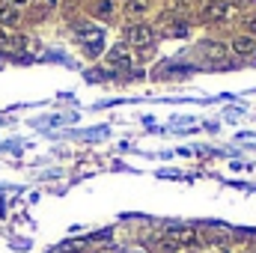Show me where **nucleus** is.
Listing matches in <instances>:
<instances>
[{
  "label": "nucleus",
  "instance_id": "f257e3e1",
  "mask_svg": "<svg viewBox=\"0 0 256 253\" xmlns=\"http://www.w3.org/2000/svg\"><path fill=\"white\" fill-rule=\"evenodd\" d=\"M236 15V3H206L202 21H226Z\"/></svg>",
  "mask_w": 256,
  "mask_h": 253
},
{
  "label": "nucleus",
  "instance_id": "f03ea898",
  "mask_svg": "<svg viewBox=\"0 0 256 253\" xmlns=\"http://www.w3.org/2000/svg\"><path fill=\"white\" fill-rule=\"evenodd\" d=\"M128 39H131L137 48H149V45L155 42V30H152L149 24H134V27H128Z\"/></svg>",
  "mask_w": 256,
  "mask_h": 253
},
{
  "label": "nucleus",
  "instance_id": "7ed1b4c3",
  "mask_svg": "<svg viewBox=\"0 0 256 253\" xmlns=\"http://www.w3.org/2000/svg\"><path fill=\"white\" fill-rule=\"evenodd\" d=\"M108 63L114 66V68H120V72H131V51H128V45L110 48L108 51Z\"/></svg>",
  "mask_w": 256,
  "mask_h": 253
},
{
  "label": "nucleus",
  "instance_id": "20e7f679",
  "mask_svg": "<svg viewBox=\"0 0 256 253\" xmlns=\"http://www.w3.org/2000/svg\"><path fill=\"white\" fill-rule=\"evenodd\" d=\"M164 238L170 242V244H194L196 242V232H194L191 226H170L167 232H164Z\"/></svg>",
  "mask_w": 256,
  "mask_h": 253
},
{
  "label": "nucleus",
  "instance_id": "39448f33",
  "mask_svg": "<svg viewBox=\"0 0 256 253\" xmlns=\"http://www.w3.org/2000/svg\"><path fill=\"white\" fill-rule=\"evenodd\" d=\"M78 36H80V42L86 45L90 54H98L102 51V30L98 27H78Z\"/></svg>",
  "mask_w": 256,
  "mask_h": 253
},
{
  "label": "nucleus",
  "instance_id": "423d86ee",
  "mask_svg": "<svg viewBox=\"0 0 256 253\" xmlns=\"http://www.w3.org/2000/svg\"><path fill=\"white\" fill-rule=\"evenodd\" d=\"M230 48L236 51V57H254L256 54V39L254 36H236Z\"/></svg>",
  "mask_w": 256,
  "mask_h": 253
},
{
  "label": "nucleus",
  "instance_id": "0eeeda50",
  "mask_svg": "<svg viewBox=\"0 0 256 253\" xmlns=\"http://www.w3.org/2000/svg\"><path fill=\"white\" fill-rule=\"evenodd\" d=\"M206 236H208V242H214V244L232 242V230H226V226H220V224H208V226H206Z\"/></svg>",
  "mask_w": 256,
  "mask_h": 253
},
{
  "label": "nucleus",
  "instance_id": "6e6552de",
  "mask_svg": "<svg viewBox=\"0 0 256 253\" xmlns=\"http://www.w3.org/2000/svg\"><path fill=\"white\" fill-rule=\"evenodd\" d=\"M202 54H206V60H208V63H224V57H226V48H224V45H220V42H206V45H202Z\"/></svg>",
  "mask_w": 256,
  "mask_h": 253
},
{
  "label": "nucleus",
  "instance_id": "1a4fd4ad",
  "mask_svg": "<svg viewBox=\"0 0 256 253\" xmlns=\"http://www.w3.org/2000/svg\"><path fill=\"white\" fill-rule=\"evenodd\" d=\"M18 18H21V12L15 9V6H0V27H9V24H18Z\"/></svg>",
  "mask_w": 256,
  "mask_h": 253
},
{
  "label": "nucleus",
  "instance_id": "9d476101",
  "mask_svg": "<svg viewBox=\"0 0 256 253\" xmlns=\"http://www.w3.org/2000/svg\"><path fill=\"white\" fill-rule=\"evenodd\" d=\"M92 12H96V18H110L116 12V0H98Z\"/></svg>",
  "mask_w": 256,
  "mask_h": 253
},
{
  "label": "nucleus",
  "instance_id": "9b49d317",
  "mask_svg": "<svg viewBox=\"0 0 256 253\" xmlns=\"http://www.w3.org/2000/svg\"><path fill=\"white\" fill-rule=\"evenodd\" d=\"M185 12H191V0H170L164 18H170V15H185Z\"/></svg>",
  "mask_w": 256,
  "mask_h": 253
},
{
  "label": "nucleus",
  "instance_id": "f8f14e48",
  "mask_svg": "<svg viewBox=\"0 0 256 253\" xmlns=\"http://www.w3.org/2000/svg\"><path fill=\"white\" fill-rule=\"evenodd\" d=\"M146 12V0H126V15L128 18H137Z\"/></svg>",
  "mask_w": 256,
  "mask_h": 253
},
{
  "label": "nucleus",
  "instance_id": "ddd939ff",
  "mask_svg": "<svg viewBox=\"0 0 256 253\" xmlns=\"http://www.w3.org/2000/svg\"><path fill=\"white\" fill-rule=\"evenodd\" d=\"M30 0H9V6H15V9H21V6H27Z\"/></svg>",
  "mask_w": 256,
  "mask_h": 253
},
{
  "label": "nucleus",
  "instance_id": "4468645a",
  "mask_svg": "<svg viewBox=\"0 0 256 253\" xmlns=\"http://www.w3.org/2000/svg\"><path fill=\"white\" fill-rule=\"evenodd\" d=\"M250 33H254V39H256V18L250 21Z\"/></svg>",
  "mask_w": 256,
  "mask_h": 253
},
{
  "label": "nucleus",
  "instance_id": "2eb2a0df",
  "mask_svg": "<svg viewBox=\"0 0 256 253\" xmlns=\"http://www.w3.org/2000/svg\"><path fill=\"white\" fill-rule=\"evenodd\" d=\"M208 3H230V0H208Z\"/></svg>",
  "mask_w": 256,
  "mask_h": 253
}]
</instances>
